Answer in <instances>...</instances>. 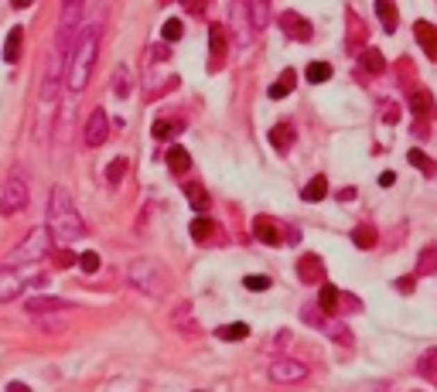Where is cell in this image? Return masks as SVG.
Returning <instances> with one entry per match:
<instances>
[{
    "mask_svg": "<svg viewBox=\"0 0 437 392\" xmlns=\"http://www.w3.org/2000/svg\"><path fill=\"white\" fill-rule=\"evenodd\" d=\"M110 137V117L106 110H92L85 119V147H103Z\"/></svg>",
    "mask_w": 437,
    "mask_h": 392,
    "instance_id": "10",
    "label": "cell"
},
{
    "mask_svg": "<svg viewBox=\"0 0 437 392\" xmlns=\"http://www.w3.org/2000/svg\"><path fill=\"white\" fill-rule=\"evenodd\" d=\"M10 3H14V7H17V10H24V7H31V3H35V0H10Z\"/></svg>",
    "mask_w": 437,
    "mask_h": 392,
    "instance_id": "50",
    "label": "cell"
},
{
    "mask_svg": "<svg viewBox=\"0 0 437 392\" xmlns=\"http://www.w3.org/2000/svg\"><path fill=\"white\" fill-rule=\"evenodd\" d=\"M126 283L147 297H164L171 290V273L160 266L158 259H133L126 266Z\"/></svg>",
    "mask_w": 437,
    "mask_h": 392,
    "instance_id": "3",
    "label": "cell"
},
{
    "mask_svg": "<svg viewBox=\"0 0 437 392\" xmlns=\"http://www.w3.org/2000/svg\"><path fill=\"white\" fill-rule=\"evenodd\" d=\"M188 232H192V239H195L199 246H212V242H215V235H219V229H215V222H212V219L199 215V219L188 225Z\"/></svg>",
    "mask_w": 437,
    "mask_h": 392,
    "instance_id": "20",
    "label": "cell"
},
{
    "mask_svg": "<svg viewBox=\"0 0 437 392\" xmlns=\"http://www.w3.org/2000/svg\"><path fill=\"white\" fill-rule=\"evenodd\" d=\"M24 293V276L17 273V266L10 263H0V304L3 300H14Z\"/></svg>",
    "mask_w": 437,
    "mask_h": 392,
    "instance_id": "12",
    "label": "cell"
},
{
    "mask_svg": "<svg viewBox=\"0 0 437 392\" xmlns=\"http://www.w3.org/2000/svg\"><path fill=\"white\" fill-rule=\"evenodd\" d=\"M331 78V65L328 62H311L308 65V82L311 85H321V82H328Z\"/></svg>",
    "mask_w": 437,
    "mask_h": 392,
    "instance_id": "39",
    "label": "cell"
},
{
    "mask_svg": "<svg viewBox=\"0 0 437 392\" xmlns=\"http://www.w3.org/2000/svg\"><path fill=\"white\" fill-rule=\"evenodd\" d=\"M352 242H356V249H372V246H376V229H372V225H356Z\"/></svg>",
    "mask_w": 437,
    "mask_h": 392,
    "instance_id": "37",
    "label": "cell"
},
{
    "mask_svg": "<svg viewBox=\"0 0 437 392\" xmlns=\"http://www.w3.org/2000/svg\"><path fill=\"white\" fill-rule=\"evenodd\" d=\"M160 3H171V0H160Z\"/></svg>",
    "mask_w": 437,
    "mask_h": 392,
    "instance_id": "51",
    "label": "cell"
},
{
    "mask_svg": "<svg viewBox=\"0 0 437 392\" xmlns=\"http://www.w3.org/2000/svg\"><path fill=\"white\" fill-rule=\"evenodd\" d=\"M294 85H297V76L287 69V72H280V78L270 85V89H267V96H270V99H283V96H290V92H294Z\"/></svg>",
    "mask_w": 437,
    "mask_h": 392,
    "instance_id": "26",
    "label": "cell"
},
{
    "mask_svg": "<svg viewBox=\"0 0 437 392\" xmlns=\"http://www.w3.org/2000/svg\"><path fill=\"white\" fill-rule=\"evenodd\" d=\"M164 164H167L174 174H185V171L192 167V157H188V151H185V147H171V151L164 154Z\"/></svg>",
    "mask_w": 437,
    "mask_h": 392,
    "instance_id": "27",
    "label": "cell"
},
{
    "mask_svg": "<svg viewBox=\"0 0 437 392\" xmlns=\"http://www.w3.org/2000/svg\"><path fill=\"white\" fill-rule=\"evenodd\" d=\"M376 14H379V21H383V31H397V3L393 0H376Z\"/></svg>",
    "mask_w": 437,
    "mask_h": 392,
    "instance_id": "28",
    "label": "cell"
},
{
    "mask_svg": "<svg viewBox=\"0 0 437 392\" xmlns=\"http://www.w3.org/2000/svg\"><path fill=\"white\" fill-rule=\"evenodd\" d=\"M208 3H212V0H181V7H185L188 14H195V17L208 10Z\"/></svg>",
    "mask_w": 437,
    "mask_h": 392,
    "instance_id": "45",
    "label": "cell"
},
{
    "mask_svg": "<svg viewBox=\"0 0 437 392\" xmlns=\"http://www.w3.org/2000/svg\"><path fill=\"white\" fill-rule=\"evenodd\" d=\"M215 338H222V341H242V338H249V327L236 321V324H222L219 331H215Z\"/></svg>",
    "mask_w": 437,
    "mask_h": 392,
    "instance_id": "34",
    "label": "cell"
},
{
    "mask_svg": "<svg viewBox=\"0 0 437 392\" xmlns=\"http://www.w3.org/2000/svg\"><path fill=\"white\" fill-rule=\"evenodd\" d=\"M72 304L69 300H62V297H48V293H41V297H31L28 304H24V311L31 314V317H38V314H48V311H69Z\"/></svg>",
    "mask_w": 437,
    "mask_h": 392,
    "instance_id": "16",
    "label": "cell"
},
{
    "mask_svg": "<svg viewBox=\"0 0 437 392\" xmlns=\"http://www.w3.org/2000/svg\"><path fill=\"white\" fill-rule=\"evenodd\" d=\"M406 160H410V164H413L417 171H424L427 178H437V164H434V160H431L427 154H424V151H417V147H413V151L406 154Z\"/></svg>",
    "mask_w": 437,
    "mask_h": 392,
    "instance_id": "33",
    "label": "cell"
},
{
    "mask_svg": "<svg viewBox=\"0 0 437 392\" xmlns=\"http://www.w3.org/2000/svg\"><path fill=\"white\" fill-rule=\"evenodd\" d=\"M185 195H188L195 212H201V215L208 212V191H205V185H185Z\"/></svg>",
    "mask_w": 437,
    "mask_h": 392,
    "instance_id": "31",
    "label": "cell"
},
{
    "mask_svg": "<svg viewBox=\"0 0 437 392\" xmlns=\"http://www.w3.org/2000/svg\"><path fill=\"white\" fill-rule=\"evenodd\" d=\"M410 110L417 113L420 119H427V117H434V96L427 92V89H410Z\"/></svg>",
    "mask_w": 437,
    "mask_h": 392,
    "instance_id": "21",
    "label": "cell"
},
{
    "mask_svg": "<svg viewBox=\"0 0 437 392\" xmlns=\"http://www.w3.org/2000/svg\"><path fill=\"white\" fill-rule=\"evenodd\" d=\"M246 14H249L253 31H263L270 24V0H246Z\"/></svg>",
    "mask_w": 437,
    "mask_h": 392,
    "instance_id": "18",
    "label": "cell"
},
{
    "mask_svg": "<svg viewBox=\"0 0 437 392\" xmlns=\"http://www.w3.org/2000/svg\"><path fill=\"white\" fill-rule=\"evenodd\" d=\"M48 259H51V263H58V266H76V259H79V256H76L69 246H62V249H51V253H48Z\"/></svg>",
    "mask_w": 437,
    "mask_h": 392,
    "instance_id": "42",
    "label": "cell"
},
{
    "mask_svg": "<svg viewBox=\"0 0 437 392\" xmlns=\"http://www.w3.org/2000/svg\"><path fill=\"white\" fill-rule=\"evenodd\" d=\"M304 321L311 324V327H318L324 331L328 338H335V341H345V345H352V331L342 324V321H335V317H328V314L315 311V307H304Z\"/></svg>",
    "mask_w": 437,
    "mask_h": 392,
    "instance_id": "8",
    "label": "cell"
},
{
    "mask_svg": "<svg viewBox=\"0 0 437 392\" xmlns=\"http://www.w3.org/2000/svg\"><path fill=\"white\" fill-rule=\"evenodd\" d=\"M267 375H270V382H277V386H301V382L311 375V368H308L304 361H297V358H277Z\"/></svg>",
    "mask_w": 437,
    "mask_h": 392,
    "instance_id": "7",
    "label": "cell"
},
{
    "mask_svg": "<svg viewBox=\"0 0 437 392\" xmlns=\"http://www.w3.org/2000/svg\"><path fill=\"white\" fill-rule=\"evenodd\" d=\"M242 287H246V290H270L274 280H270V276H260V273H249V276H242Z\"/></svg>",
    "mask_w": 437,
    "mask_h": 392,
    "instance_id": "44",
    "label": "cell"
},
{
    "mask_svg": "<svg viewBox=\"0 0 437 392\" xmlns=\"http://www.w3.org/2000/svg\"><path fill=\"white\" fill-rule=\"evenodd\" d=\"M318 311L328 314V317H335V314L342 311V290L335 287V283H324L321 280V290H318Z\"/></svg>",
    "mask_w": 437,
    "mask_h": 392,
    "instance_id": "15",
    "label": "cell"
},
{
    "mask_svg": "<svg viewBox=\"0 0 437 392\" xmlns=\"http://www.w3.org/2000/svg\"><path fill=\"white\" fill-rule=\"evenodd\" d=\"M51 253V242H48V232L44 229H35V232L24 239V246L14 253V259H24V256H31V259H41V256H48Z\"/></svg>",
    "mask_w": 437,
    "mask_h": 392,
    "instance_id": "13",
    "label": "cell"
},
{
    "mask_svg": "<svg viewBox=\"0 0 437 392\" xmlns=\"http://www.w3.org/2000/svg\"><path fill=\"white\" fill-rule=\"evenodd\" d=\"M126 171H130V160H126V157H113V160L106 164V181H110V185H119V181L126 178Z\"/></svg>",
    "mask_w": 437,
    "mask_h": 392,
    "instance_id": "35",
    "label": "cell"
},
{
    "mask_svg": "<svg viewBox=\"0 0 437 392\" xmlns=\"http://www.w3.org/2000/svg\"><path fill=\"white\" fill-rule=\"evenodd\" d=\"M393 181H397V174H393V171H383V174H379V185H383V188H390Z\"/></svg>",
    "mask_w": 437,
    "mask_h": 392,
    "instance_id": "48",
    "label": "cell"
},
{
    "mask_svg": "<svg viewBox=\"0 0 437 392\" xmlns=\"http://www.w3.org/2000/svg\"><path fill=\"white\" fill-rule=\"evenodd\" d=\"M324 195H328V181H324L321 174L318 178H311V181L301 188V198H304V201H321Z\"/></svg>",
    "mask_w": 437,
    "mask_h": 392,
    "instance_id": "32",
    "label": "cell"
},
{
    "mask_svg": "<svg viewBox=\"0 0 437 392\" xmlns=\"http://www.w3.org/2000/svg\"><path fill=\"white\" fill-rule=\"evenodd\" d=\"M431 273H437V246L420 249V256H417V276H431Z\"/></svg>",
    "mask_w": 437,
    "mask_h": 392,
    "instance_id": "29",
    "label": "cell"
},
{
    "mask_svg": "<svg viewBox=\"0 0 437 392\" xmlns=\"http://www.w3.org/2000/svg\"><path fill=\"white\" fill-rule=\"evenodd\" d=\"M171 324H174V331H181V334H188V338L201 334V324L195 321V307H192V300H181V304L171 311Z\"/></svg>",
    "mask_w": 437,
    "mask_h": 392,
    "instance_id": "11",
    "label": "cell"
},
{
    "mask_svg": "<svg viewBox=\"0 0 437 392\" xmlns=\"http://www.w3.org/2000/svg\"><path fill=\"white\" fill-rule=\"evenodd\" d=\"M48 235L58 242V246H72L76 239H85V222L76 212V201L69 198V191L62 185L51 188L48 198Z\"/></svg>",
    "mask_w": 437,
    "mask_h": 392,
    "instance_id": "1",
    "label": "cell"
},
{
    "mask_svg": "<svg viewBox=\"0 0 437 392\" xmlns=\"http://www.w3.org/2000/svg\"><path fill=\"white\" fill-rule=\"evenodd\" d=\"M362 69H365L369 76H383V72H386V58H383V51L372 48V44H365V48H362Z\"/></svg>",
    "mask_w": 437,
    "mask_h": 392,
    "instance_id": "22",
    "label": "cell"
},
{
    "mask_svg": "<svg viewBox=\"0 0 437 392\" xmlns=\"http://www.w3.org/2000/svg\"><path fill=\"white\" fill-rule=\"evenodd\" d=\"M413 283H417V276H399L397 290H399V293H413Z\"/></svg>",
    "mask_w": 437,
    "mask_h": 392,
    "instance_id": "46",
    "label": "cell"
},
{
    "mask_svg": "<svg viewBox=\"0 0 437 392\" xmlns=\"http://www.w3.org/2000/svg\"><path fill=\"white\" fill-rule=\"evenodd\" d=\"M21 38H24V31H21V28H14V31L7 35V44H3V62H17V55H21Z\"/></svg>",
    "mask_w": 437,
    "mask_h": 392,
    "instance_id": "36",
    "label": "cell"
},
{
    "mask_svg": "<svg viewBox=\"0 0 437 392\" xmlns=\"http://www.w3.org/2000/svg\"><path fill=\"white\" fill-rule=\"evenodd\" d=\"M417 372H420L424 379L437 375V348H427V352L420 355V361H417Z\"/></svg>",
    "mask_w": 437,
    "mask_h": 392,
    "instance_id": "38",
    "label": "cell"
},
{
    "mask_svg": "<svg viewBox=\"0 0 437 392\" xmlns=\"http://www.w3.org/2000/svg\"><path fill=\"white\" fill-rule=\"evenodd\" d=\"M130 89H133V76H130V69H126V65H119L117 72H113V92H117L119 99H126V96H130Z\"/></svg>",
    "mask_w": 437,
    "mask_h": 392,
    "instance_id": "30",
    "label": "cell"
},
{
    "mask_svg": "<svg viewBox=\"0 0 437 392\" xmlns=\"http://www.w3.org/2000/svg\"><path fill=\"white\" fill-rule=\"evenodd\" d=\"M7 392H31L24 382H7Z\"/></svg>",
    "mask_w": 437,
    "mask_h": 392,
    "instance_id": "49",
    "label": "cell"
},
{
    "mask_svg": "<svg viewBox=\"0 0 437 392\" xmlns=\"http://www.w3.org/2000/svg\"><path fill=\"white\" fill-rule=\"evenodd\" d=\"M181 35H185V24H181L178 17H167V21L160 24V38L164 41H181Z\"/></svg>",
    "mask_w": 437,
    "mask_h": 392,
    "instance_id": "40",
    "label": "cell"
},
{
    "mask_svg": "<svg viewBox=\"0 0 437 392\" xmlns=\"http://www.w3.org/2000/svg\"><path fill=\"white\" fill-rule=\"evenodd\" d=\"M208 41H212V69H219L222 65V55H226V31H222V24H212L208 28Z\"/></svg>",
    "mask_w": 437,
    "mask_h": 392,
    "instance_id": "25",
    "label": "cell"
},
{
    "mask_svg": "<svg viewBox=\"0 0 437 392\" xmlns=\"http://www.w3.org/2000/svg\"><path fill=\"white\" fill-rule=\"evenodd\" d=\"M280 31H283L290 41H311L315 38L311 21H304L297 10H283V14H280Z\"/></svg>",
    "mask_w": 437,
    "mask_h": 392,
    "instance_id": "9",
    "label": "cell"
},
{
    "mask_svg": "<svg viewBox=\"0 0 437 392\" xmlns=\"http://www.w3.org/2000/svg\"><path fill=\"white\" fill-rule=\"evenodd\" d=\"M253 235L263 242V246H283V242H297V232L280 225L274 215H256L253 219Z\"/></svg>",
    "mask_w": 437,
    "mask_h": 392,
    "instance_id": "6",
    "label": "cell"
},
{
    "mask_svg": "<svg viewBox=\"0 0 437 392\" xmlns=\"http://www.w3.org/2000/svg\"><path fill=\"white\" fill-rule=\"evenodd\" d=\"M76 263H79L82 273H96V270L103 266V259H99V253H96V249H85V253H79V259H76Z\"/></svg>",
    "mask_w": 437,
    "mask_h": 392,
    "instance_id": "41",
    "label": "cell"
},
{
    "mask_svg": "<svg viewBox=\"0 0 437 392\" xmlns=\"http://www.w3.org/2000/svg\"><path fill=\"white\" fill-rule=\"evenodd\" d=\"M28 181H24V174L17 171V174H10L7 181H3V191H0V215H17V212H24L28 208Z\"/></svg>",
    "mask_w": 437,
    "mask_h": 392,
    "instance_id": "4",
    "label": "cell"
},
{
    "mask_svg": "<svg viewBox=\"0 0 437 392\" xmlns=\"http://www.w3.org/2000/svg\"><path fill=\"white\" fill-rule=\"evenodd\" d=\"M99 35H103V24L96 21L92 28H85V35L76 41V48H69V55H65V85L72 92H82L89 85L96 55H99Z\"/></svg>",
    "mask_w": 437,
    "mask_h": 392,
    "instance_id": "2",
    "label": "cell"
},
{
    "mask_svg": "<svg viewBox=\"0 0 437 392\" xmlns=\"http://www.w3.org/2000/svg\"><path fill=\"white\" fill-rule=\"evenodd\" d=\"M62 82H65V51L58 44H51L48 69H44V78H41V103H55Z\"/></svg>",
    "mask_w": 437,
    "mask_h": 392,
    "instance_id": "5",
    "label": "cell"
},
{
    "mask_svg": "<svg viewBox=\"0 0 437 392\" xmlns=\"http://www.w3.org/2000/svg\"><path fill=\"white\" fill-rule=\"evenodd\" d=\"M345 44H349V51H362L365 48V24L358 21L356 10H349V38H345Z\"/></svg>",
    "mask_w": 437,
    "mask_h": 392,
    "instance_id": "23",
    "label": "cell"
},
{
    "mask_svg": "<svg viewBox=\"0 0 437 392\" xmlns=\"http://www.w3.org/2000/svg\"><path fill=\"white\" fill-rule=\"evenodd\" d=\"M270 144H274V151L287 154V151L294 147V126H290V123H277V126L270 130Z\"/></svg>",
    "mask_w": 437,
    "mask_h": 392,
    "instance_id": "24",
    "label": "cell"
},
{
    "mask_svg": "<svg viewBox=\"0 0 437 392\" xmlns=\"http://www.w3.org/2000/svg\"><path fill=\"white\" fill-rule=\"evenodd\" d=\"M174 133H181V123H171V119H158V123H154V137H158V140H167V137H174Z\"/></svg>",
    "mask_w": 437,
    "mask_h": 392,
    "instance_id": "43",
    "label": "cell"
},
{
    "mask_svg": "<svg viewBox=\"0 0 437 392\" xmlns=\"http://www.w3.org/2000/svg\"><path fill=\"white\" fill-rule=\"evenodd\" d=\"M76 314V307H69V311H48V314H38V327L44 334H58V331H65L69 327V317Z\"/></svg>",
    "mask_w": 437,
    "mask_h": 392,
    "instance_id": "17",
    "label": "cell"
},
{
    "mask_svg": "<svg viewBox=\"0 0 437 392\" xmlns=\"http://www.w3.org/2000/svg\"><path fill=\"white\" fill-rule=\"evenodd\" d=\"M383 119H386V123H397V119H399V106H386V110H383Z\"/></svg>",
    "mask_w": 437,
    "mask_h": 392,
    "instance_id": "47",
    "label": "cell"
},
{
    "mask_svg": "<svg viewBox=\"0 0 437 392\" xmlns=\"http://www.w3.org/2000/svg\"><path fill=\"white\" fill-rule=\"evenodd\" d=\"M297 276H301V283H321V280H324V263H321V256L304 253V256L297 259Z\"/></svg>",
    "mask_w": 437,
    "mask_h": 392,
    "instance_id": "14",
    "label": "cell"
},
{
    "mask_svg": "<svg viewBox=\"0 0 437 392\" xmlns=\"http://www.w3.org/2000/svg\"><path fill=\"white\" fill-rule=\"evenodd\" d=\"M413 35H417V41L424 44L427 58L437 62V28L434 24H431V21H417V24H413Z\"/></svg>",
    "mask_w": 437,
    "mask_h": 392,
    "instance_id": "19",
    "label": "cell"
}]
</instances>
